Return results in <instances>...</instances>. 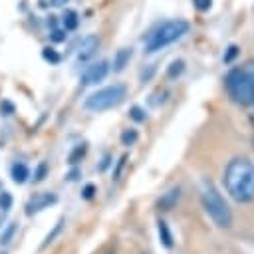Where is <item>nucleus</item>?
Segmentation results:
<instances>
[{
  "label": "nucleus",
  "instance_id": "nucleus-1",
  "mask_svg": "<svg viewBox=\"0 0 254 254\" xmlns=\"http://www.w3.org/2000/svg\"><path fill=\"white\" fill-rule=\"evenodd\" d=\"M224 190L240 204L254 200V163L246 157H234L228 161L222 173Z\"/></svg>",
  "mask_w": 254,
  "mask_h": 254
},
{
  "label": "nucleus",
  "instance_id": "nucleus-2",
  "mask_svg": "<svg viewBox=\"0 0 254 254\" xmlns=\"http://www.w3.org/2000/svg\"><path fill=\"white\" fill-rule=\"evenodd\" d=\"M224 87L238 105H254V60L232 67L224 77Z\"/></svg>",
  "mask_w": 254,
  "mask_h": 254
},
{
  "label": "nucleus",
  "instance_id": "nucleus-3",
  "mask_svg": "<svg viewBox=\"0 0 254 254\" xmlns=\"http://www.w3.org/2000/svg\"><path fill=\"white\" fill-rule=\"evenodd\" d=\"M200 202H202L204 212L210 216V220L218 228H230L232 226V212H230L224 196L218 192V189L210 181H202Z\"/></svg>",
  "mask_w": 254,
  "mask_h": 254
},
{
  "label": "nucleus",
  "instance_id": "nucleus-4",
  "mask_svg": "<svg viewBox=\"0 0 254 254\" xmlns=\"http://www.w3.org/2000/svg\"><path fill=\"white\" fill-rule=\"evenodd\" d=\"M189 30H190V24L187 20H169V22H163L159 28H155L147 36V40H145V52L147 54L159 52L165 46L181 40L185 34H189Z\"/></svg>",
  "mask_w": 254,
  "mask_h": 254
},
{
  "label": "nucleus",
  "instance_id": "nucleus-5",
  "mask_svg": "<svg viewBox=\"0 0 254 254\" xmlns=\"http://www.w3.org/2000/svg\"><path fill=\"white\" fill-rule=\"evenodd\" d=\"M125 97H127V87L123 83H113V85H105L89 93L83 101V107L91 113H101V111L117 107Z\"/></svg>",
  "mask_w": 254,
  "mask_h": 254
},
{
  "label": "nucleus",
  "instance_id": "nucleus-6",
  "mask_svg": "<svg viewBox=\"0 0 254 254\" xmlns=\"http://www.w3.org/2000/svg\"><path fill=\"white\" fill-rule=\"evenodd\" d=\"M56 202H58V194L56 192H50V190L48 192H38V194H34L26 202V216H32L36 212H42V210L54 206Z\"/></svg>",
  "mask_w": 254,
  "mask_h": 254
},
{
  "label": "nucleus",
  "instance_id": "nucleus-7",
  "mask_svg": "<svg viewBox=\"0 0 254 254\" xmlns=\"http://www.w3.org/2000/svg\"><path fill=\"white\" fill-rule=\"evenodd\" d=\"M107 73H109V64H107L105 60H99V62L87 65V69H85L83 75H81V83H83V85L99 83V81H103V79L107 77Z\"/></svg>",
  "mask_w": 254,
  "mask_h": 254
},
{
  "label": "nucleus",
  "instance_id": "nucleus-8",
  "mask_svg": "<svg viewBox=\"0 0 254 254\" xmlns=\"http://www.w3.org/2000/svg\"><path fill=\"white\" fill-rule=\"evenodd\" d=\"M99 44H101V42H99V36H95V34L85 36V38L81 40L79 48H77V60H79V62H85V60L93 58L95 52L99 50Z\"/></svg>",
  "mask_w": 254,
  "mask_h": 254
},
{
  "label": "nucleus",
  "instance_id": "nucleus-9",
  "mask_svg": "<svg viewBox=\"0 0 254 254\" xmlns=\"http://www.w3.org/2000/svg\"><path fill=\"white\" fill-rule=\"evenodd\" d=\"M179 200H181V187L177 185V187H171L167 192H163L161 196H159V200H157V208L159 210H173L177 204H179Z\"/></svg>",
  "mask_w": 254,
  "mask_h": 254
},
{
  "label": "nucleus",
  "instance_id": "nucleus-10",
  "mask_svg": "<svg viewBox=\"0 0 254 254\" xmlns=\"http://www.w3.org/2000/svg\"><path fill=\"white\" fill-rule=\"evenodd\" d=\"M10 177H12V181H14L16 185H24V183H28V179L32 177V173H30V167H28L26 163L16 161V163L10 167Z\"/></svg>",
  "mask_w": 254,
  "mask_h": 254
},
{
  "label": "nucleus",
  "instance_id": "nucleus-11",
  "mask_svg": "<svg viewBox=\"0 0 254 254\" xmlns=\"http://www.w3.org/2000/svg\"><path fill=\"white\" fill-rule=\"evenodd\" d=\"M157 234H159V240H161L163 248L173 250V246H175V236H173V232H171L167 220H163V218L157 220Z\"/></svg>",
  "mask_w": 254,
  "mask_h": 254
},
{
  "label": "nucleus",
  "instance_id": "nucleus-12",
  "mask_svg": "<svg viewBox=\"0 0 254 254\" xmlns=\"http://www.w3.org/2000/svg\"><path fill=\"white\" fill-rule=\"evenodd\" d=\"M131 58H133V50H131V48H121V50H117L115 56H113V71H123V69L129 65Z\"/></svg>",
  "mask_w": 254,
  "mask_h": 254
},
{
  "label": "nucleus",
  "instance_id": "nucleus-13",
  "mask_svg": "<svg viewBox=\"0 0 254 254\" xmlns=\"http://www.w3.org/2000/svg\"><path fill=\"white\" fill-rule=\"evenodd\" d=\"M64 224H65V218H64V216H60V218H58V222L54 224V228H52V230L46 234L44 242L40 244V248H42V250H44V248H48V246H50V244H52V242H54V240H56V238L62 234V230H64Z\"/></svg>",
  "mask_w": 254,
  "mask_h": 254
},
{
  "label": "nucleus",
  "instance_id": "nucleus-14",
  "mask_svg": "<svg viewBox=\"0 0 254 254\" xmlns=\"http://www.w3.org/2000/svg\"><path fill=\"white\" fill-rule=\"evenodd\" d=\"M62 24H64V30L65 32H73L79 24V18H77V12L73 10H65L64 16H62Z\"/></svg>",
  "mask_w": 254,
  "mask_h": 254
},
{
  "label": "nucleus",
  "instance_id": "nucleus-15",
  "mask_svg": "<svg viewBox=\"0 0 254 254\" xmlns=\"http://www.w3.org/2000/svg\"><path fill=\"white\" fill-rule=\"evenodd\" d=\"M85 153H87V143L83 141V143H77L73 149H71V153L67 155V163L69 165H77L83 157H85Z\"/></svg>",
  "mask_w": 254,
  "mask_h": 254
},
{
  "label": "nucleus",
  "instance_id": "nucleus-16",
  "mask_svg": "<svg viewBox=\"0 0 254 254\" xmlns=\"http://www.w3.org/2000/svg\"><path fill=\"white\" fill-rule=\"evenodd\" d=\"M119 139H121V145H123V147H131V145H135V143L139 141V131H137V129H133V127L123 129Z\"/></svg>",
  "mask_w": 254,
  "mask_h": 254
},
{
  "label": "nucleus",
  "instance_id": "nucleus-17",
  "mask_svg": "<svg viewBox=\"0 0 254 254\" xmlns=\"http://www.w3.org/2000/svg\"><path fill=\"white\" fill-rule=\"evenodd\" d=\"M16 230H18V224H16V222H8L6 228L0 232V244H2V246L10 244V242L14 240V236H16Z\"/></svg>",
  "mask_w": 254,
  "mask_h": 254
},
{
  "label": "nucleus",
  "instance_id": "nucleus-18",
  "mask_svg": "<svg viewBox=\"0 0 254 254\" xmlns=\"http://www.w3.org/2000/svg\"><path fill=\"white\" fill-rule=\"evenodd\" d=\"M42 58L50 64V65H58L60 62H62V56H60V52L58 50H54L52 46H46V48H42Z\"/></svg>",
  "mask_w": 254,
  "mask_h": 254
},
{
  "label": "nucleus",
  "instance_id": "nucleus-19",
  "mask_svg": "<svg viewBox=\"0 0 254 254\" xmlns=\"http://www.w3.org/2000/svg\"><path fill=\"white\" fill-rule=\"evenodd\" d=\"M183 71H185V60H173L171 65L167 67V77H169V79H175V77H179Z\"/></svg>",
  "mask_w": 254,
  "mask_h": 254
},
{
  "label": "nucleus",
  "instance_id": "nucleus-20",
  "mask_svg": "<svg viewBox=\"0 0 254 254\" xmlns=\"http://www.w3.org/2000/svg\"><path fill=\"white\" fill-rule=\"evenodd\" d=\"M48 173H50V167H48V163L46 161H40L38 163V167L34 169V183H42V181H46V177H48Z\"/></svg>",
  "mask_w": 254,
  "mask_h": 254
},
{
  "label": "nucleus",
  "instance_id": "nucleus-21",
  "mask_svg": "<svg viewBox=\"0 0 254 254\" xmlns=\"http://www.w3.org/2000/svg\"><path fill=\"white\" fill-rule=\"evenodd\" d=\"M129 117L135 121V123H145L147 121V111L141 107V105H133L129 109Z\"/></svg>",
  "mask_w": 254,
  "mask_h": 254
},
{
  "label": "nucleus",
  "instance_id": "nucleus-22",
  "mask_svg": "<svg viewBox=\"0 0 254 254\" xmlns=\"http://www.w3.org/2000/svg\"><path fill=\"white\" fill-rule=\"evenodd\" d=\"M167 95H169V91H167V89H157V91L149 97V105H153V107L163 105V103L167 101Z\"/></svg>",
  "mask_w": 254,
  "mask_h": 254
},
{
  "label": "nucleus",
  "instance_id": "nucleus-23",
  "mask_svg": "<svg viewBox=\"0 0 254 254\" xmlns=\"http://www.w3.org/2000/svg\"><path fill=\"white\" fill-rule=\"evenodd\" d=\"M12 204H14V196H12L8 190H2V192H0V208L8 212V210L12 208Z\"/></svg>",
  "mask_w": 254,
  "mask_h": 254
},
{
  "label": "nucleus",
  "instance_id": "nucleus-24",
  "mask_svg": "<svg viewBox=\"0 0 254 254\" xmlns=\"http://www.w3.org/2000/svg\"><path fill=\"white\" fill-rule=\"evenodd\" d=\"M95 194H97V187H95L93 183L83 185V189H81V198H83V200H91Z\"/></svg>",
  "mask_w": 254,
  "mask_h": 254
},
{
  "label": "nucleus",
  "instance_id": "nucleus-25",
  "mask_svg": "<svg viewBox=\"0 0 254 254\" xmlns=\"http://www.w3.org/2000/svg\"><path fill=\"white\" fill-rule=\"evenodd\" d=\"M127 155H121L119 157V161H117V165H115V169H113V181H119V177H121V173H123V169H125V165H127Z\"/></svg>",
  "mask_w": 254,
  "mask_h": 254
},
{
  "label": "nucleus",
  "instance_id": "nucleus-26",
  "mask_svg": "<svg viewBox=\"0 0 254 254\" xmlns=\"http://www.w3.org/2000/svg\"><path fill=\"white\" fill-rule=\"evenodd\" d=\"M238 54H240V48L232 44V46H228V50H226V54H224L222 62H224V64H232V62H234V58H236Z\"/></svg>",
  "mask_w": 254,
  "mask_h": 254
},
{
  "label": "nucleus",
  "instance_id": "nucleus-27",
  "mask_svg": "<svg viewBox=\"0 0 254 254\" xmlns=\"http://www.w3.org/2000/svg\"><path fill=\"white\" fill-rule=\"evenodd\" d=\"M79 177H81V169H79L77 165H71V169L65 173V177H64V179H65V181H69V183H73V181H77Z\"/></svg>",
  "mask_w": 254,
  "mask_h": 254
},
{
  "label": "nucleus",
  "instance_id": "nucleus-28",
  "mask_svg": "<svg viewBox=\"0 0 254 254\" xmlns=\"http://www.w3.org/2000/svg\"><path fill=\"white\" fill-rule=\"evenodd\" d=\"M16 111V107H14V103L12 101H8V99H4L2 103H0V113L4 115V117H8V115H12Z\"/></svg>",
  "mask_w": 254,
  "mask_h": 254
},
{
  "label": "nucleus",
  "instance_id": "nucleus-29",
  "mask_svg": "<svg viewBox=\"0 0 254 254\" xmlns=\"http://www.w3.org/2000/svg\"><path fill=\"white\" fill-rule=\"evenodd\" d=\"M192 4H194V8H196V10H200V12H206V10H210V6H212V0H192Z\"/></svg>",
  "mask_w": 254,
  "mask_h": 254
},
{
  "label": "nucleus",
  "instance_id": "nucleus-30",
  "mask_svg": "<svg viewBox=\"0 0 254 254\" xmlns=\"http://www.w3.org/2000/svg\"><path fill=\"white\" fill-rule=\"evenodd\" d=\"M65 36H67V34H65V30H54V32L50 34L52 42H56V44H58V42H64V40H65Z\"/></svg>",
  "mask_w": 254,
  "mask_h": 254
},
{
  "label": "nucleus",
  "instance_id": "nucleus-31",
  "mask_svg": "<svg viewBox=\"0 0 254 254\" xmlns=\"http://www.w3.org/2000/svg\"><path fill=\"white\" fill-rule=\"evenodd\" d=\"M109 165H111V155H103L101 163L97 165V171H99V173H103V171H105V169H107Z\"/></svg>",
  "mask_w": 254,
  "mask_h": 254
},
{
  "label": "nucleus",
  "instance_id": "nucleus-32",
  "mask_svg": "<svg viewBox=\"0 0 254 254\" xmlns=\"http://www.w3.org/2000/svg\"><path fill=\"white\" fill-rule=\"evenodd\" d=\"M153 73H155V65H149L147 71H145V69L141 71V81H149V79L153 77Z\"/></svg>",
  "mask_w": 254,
  "mask_h": 254
},
{
  "label": "nucleus",
  "instance_id": "nucleus-33",
  "mask_svg": "<svg viewBox=\"0 0 254 254\" xmlns=\"http://www.w3.org/2000/svg\"><path fill=\"white\" fill-rule=\"evenodd\" d=\"M65 2H67V0H52V4H54V6H64Z\"/></svg>",
  "mask_w": 254,
  "mask_h": 254
},
{
  "label": "nucleus",
  "instance_id": "nucleus-34",
  "mask_svg": "<svg viewBox=\"0 0 254 254\" xmlns=\"http://www.w3.org/2000/svg\"><path fill=\"white\" fill-rule=\"evenodd\" d=\"M103 254H115V248H113V246H111V248H107V250H105V252H103Z\"/></svg>",
  "mask_w": 254,
  "mask_h": 254
},
{
  "label": "nucleus",
  "instance_id": "nucleus-35",
  "mask_svg": "<svg viewBox=\"0 0 254 254\" xmlns=\"http://www.w3.org/2000/svg\"><path fill=\"white\" fill-rule=\"evenodd\" d=\"M0 254H6V252H0Z\"/></svg>",
  "mask_w": 254,
  "mask_h": 254
}]
</instances>
